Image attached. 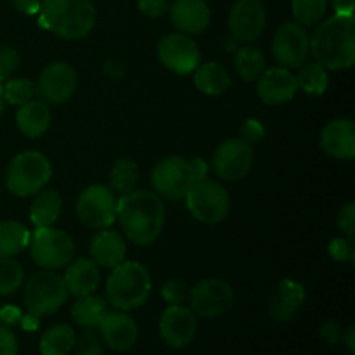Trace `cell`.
Here are the masks:
<instances>
[{
    "label": "cell",
    "mask_w": 355,
    "mask_h": 355,
    "mask_svg": "<svg viewBox=\"0 0 355 355\" xmlns=\"http://www.w3.org/2000/svg\"><path fill=\"white\" fill-rule=\"evenodd\" d=\"M321 338L324 340L329 345H336V343L342 340V326L336 321H326L324 324L321 326Z\"/></svg>",
    "instance_id": "f6af8a7d"
},
{
    "label": "cell",
    "mask_w": 355,
    "mask_h": 355,
    "mask_svg": "<svg viewBox=\"0 0 355 355\" xmlns=\"http://www.w3.org/2000/svg\"><path fill=\"white\" fill-rule=\"evenodd\" d=\"M38 23L64 40H80L96 24L92 0H42Z\"/></svg>",
    "instance_id": "3957f363"
},
{
    "label": "cell",
    "mask_w": 355,
    "mask_h": 355,
    "mask_svg": "<svg viewBox=\"0 0 355 355\" xmlns=\"http://www.w3.org/2000/svg\"><path fill=\"white\" fill-rule=\"evenodd\" d=\"M3 107H6V101H3V94H2V85H0V114L3 113Z\"/></svg>",
    "instance_id": "f5cc1de1"
},
{
    "label": "cell",
    "mask_w": 355,
    "mask_h": 355,
    "mask_svg": "<svg viewBox=\"0 0 355 355\" xmlns=\"http://www.w3.org/2000/svg\"><path fill=\"white\" fill-rule=\"evenodd\" d=\"M51 177L52 165L47 156L38 151H24L9 163L6 182L10 193L28 198L40 193Z\"/></svg>",
    "instance_id": "5b68a950"
},
{
    "label": "cell",
    "mask_w": 355,
    "mask_h": 355,
    "mask_svg": "<svg viewBox=\"0 0 355 355\" xmlns=\"http://www.w3.org/2000/svg\"><path fill=\"white\" fill-rule=\"evenodd\" d=\"M170 10V21L184 35H200L211 19L210 7L205 0H175Z\"/></svg>",
    "instance_id": "ffe728a7"
},
{
    "label": "cell",
    "mask_w": 355,
    "mask_h": 355,
    "mask_svg": "<svg viewBox=\"0 0 355 355\" xmlns=\"http://www.w3.org/2000/svg\"><path fill=\"white\" fill-rule=\"evenodd\" d=\"M158 59L175 75H189L201 64V52L196 42L184 33L165 35L158 42Z\"/></svg>",
    "instance_id": "7c38bea8"
},
{
    "label": "cell",
    "mask_w": 355,
    "mask_h": 355,
    "mask_svg": "<svg viewBox=\"0 0 355 355\" xmlns=\"http://www.w3.org/2000/svg\"><path fill=\"white\" fill-rule=\"evenodd\" d=\"M267 23L266 7L260 0H238L229 12V31L236 42H253Z\"/></svg>",
    "instance_id": "e0dca14e"
},
{
    "label": "cell",
    "mask_w": 355,
    "mask_h": 355,
    "mask_svg": "<svg viewBox=\"0 0 355 355\" xmlns=\"http://www.w3.org/2000/svg\"><path fill=\"white\" fill-rule=\"evenodd\" d=\"M97 328L103 345L114 352H128L137 343V322L127 312H107Z\"/></svg>",
    "instance_id": "ac0fdd59"
},
{
    "label": "cell",
    "mask_w": 355,
    "mask_h": 355,
    "mask_svg": "<svg viewBox=\"0 0 355 355\" xmlns=\"http://www.w3.org/2000/svg\"><path fill=\"white\" fill-rule=\"evenodd\" d=\"M336 14H345V16H354L355 0H331Z\"/></svg>",
    "instance_id": "681fc988"
},
{
    "label": "cell",
    "mask_w": 355,
    "mask_h": 355,
    "mask_svg": "<svg viewBox=\"0 0 355 355\" xmlns=\"http://www.w3.org/2000/svg\"><path fill=\"white\" fill-rule=\"evenodd\" d=\"M21 322H23V328L26 329V331H33V329H37V326H38V318L28 312V315H24L23 321Z\"/></svg>",
    "instance_id": "816d5d0a"
},
{
    "label": "cell",
    "mask_w": 355,
    "mask_h": 355,
    "mask_svg": "<svg viewBox=\"0 0 355 355\" xmlns=\"http://www.w3.org/2000/svg\"><path fill=\"white\" fill-rule=\"evenodd\" d=\"M342 342H343V345L347 347V350H349V354L354 355L355 354V328L354 326H349V328L342 333Z\"/></svg>",
    "instance_id": "f907efd6"
},
{
    "label": "cell",
    "mask_w": 355,
    "mask_h": 355,
    "mask_svg": "<svg viewBox=\"0 0 355 355\" xmlns=\"http://www.w3.org/2000/svg\"><path fill=\"white\" fill-rule=\"evenodd\" d=\"M24 270L12 259H0V297L14 293L23 284Z\"/></svg>",
    "instance_id": "d590c367"
},
{
    "label": "cell",
    "mask_w": 355,
    "mask_h": 355,
    "mask_svg": "<svg viewBox=\"0 0 355 355\" xmlns=\"http://www.w3.org/2000/svg\"><path fill=\"white\" fill-rule=\"evenodd\" d=\"M0 355H17V338L7 326H0Z\"/></svg>",
    "instance_id": "ee69618b"
},
{
    "label": "cell",
    "mask_w": 355,
    "mask_h": 355,
    "mask_svg": "<svg viewBox=\"0 0 355 355\" xmlns=\"http://www.w3.org/2000/svg\"><path fill=\"white\" fill-rule=\"evenodd\" d=\"M189 304L194 315L205 319L222 318L234 304V291L224 279L210 277L203 279L189 290Z\"/></svg>",
    "instance_id": "8fae6325"
},
{
    "label": "cell",
    "mask_w": 355,
    "mask_h": 355,
    "mask_svg": "<svg viewBox=\"0 0 355 355\" xmlns=\"http://www.w3.org/2000/svg\"><path fill=\"white\" fill-rule=\"evenodd\" d=\"M297 85L304 90L305 94L311 96H322L328 89V69L322 68L319 62H307L298 68L297 76Z\"/></svg>",
    "instance_id": "d6a6232c"
},
{
    "label": "cell",
    "mask_w": 355,
    "mask_h": 355,
    "mask_svg": "<svg viewBox=\"0 0 355 355\" xmlns=\"http://www.w3.org/2000/svg\"><path fill=\"white\" fill-rule=\"evenodd\" d=\"M52 121L51 107L42 99H31L26 104L19 106L16 113L17 128L23 135L30 139H37L49 130Z\"/></svg>",
    "instance_id": "d4e9b609"
},
{
    "label": "cell",
    "mask_w": 355,
    "mask_h": 355,
    "mask_svg": "<svg viewBox=\"0 0 355 355\" xmlns=\"http://www.w3.org/2000/svg\"><path fill=\"white\" fill-rule=\"evenodd\" d=\"M116 194L103 184H92L76 200V217L90 231H101L116 220Z\"/></svg>",
    "instance_id": "9c48e42d"
},
{
    "label": "cell",
    "mask_w": 355,
    "mask_h": 355,
    "mask_svg": "<svg viewBox=\"0 0 355 355\" xmlns=\"http://www.w3.org/2000/svg\"><path fill=\"white\" fill-rule=\"evenodd\" d=\"M139 180V168L135 165L134 159L120 158L114 162L113 168L110 172V189L114 194H125L132 193L135 189V184Z\"/></svg>",
    "instance_id": "1f68e13d"
},
{
    "label": "cell",
    "mask_w": 355,
    "mask_h": 355,
    "mask_svg": "<svg viewBox=\"0 0 355 355\" xmlns=\"http://www.w3.org/2000/svg\"><path fill=\"white\" fill-rule=\"evenodd\" d=\"M116 218L134 245L148 246L162 234L165 205L153 191H132L116 201Z\"/></svg>",
    "instance_id": "6da1fadb"
},
{
    "label": "cell",
    "mask_w": 355,
    "mask_h": 355,
    "mask_svg": "<svg viewBox=\"0 0 355 355\" xmlns=\"http://www.w3.org/2000/svg\"><path fill=\"white\" fill-rule=\"evenodd\" d=\"M234 68L243 80L255 82L267 69L266 55L262 54L260 49L252 47V45L239 47L234 54Z\"/></svg>",
    "instance_id": "4dcf8cb0"
},
{
    "label": "cell",
    "mask_w": 355,
    "mask_h": 355,
    "mask_svg": "<svg viewBox=\"0 0 355 355\" xmlns=\"http://www.w3.org/2000/svg\"><path fill=\"white\" fill-rule=\"evenodd\" d=\"M336 224H338L340 231L345 232L347 238H354V234H355V203L354 201H349L347 205H343L342 210L338 211Z\"/></svg>",
    "instance_id": "60d3db41"
},
{
    "label": "cell",
    "mask_w": 355,
    "mask_h": 355,
    "mask_svg": "<svg viewBox=\"0 0 355 355\" xmlns=\"http://www.w3.org/2000/svg\"><path fill=\"white\" fill-rule=\"evenodd\" d=\"M321 148L336 159L355 158V123L349 118L333 120L322 128Z\"/></svg>",
    "instance_id": "44dd1931"
},
{
    "label": "cell",
    "mask_w": 355,
    "mask_h": 355,
    "mask_svg": "<svg viewBox=\"0 0 355 355\" xmlns=\"http://www.w3.org/2000/svg\"><path fill=\"white\" fill-rule=\"evenodd\" d=\"M191 162V168H193V175H194V180H203L207 179L208 175V163L205 162V159L201 158H193L189 159Z\"/></svg>",
    "instance_id": "c3c4849f"
},
{
    "label": "cell",
    "mask_w": 355,
    "mask_h": 355,
    "mask_svg": "<svg viewBox=\"0 0 355 355\" xmlns=\"http://www.w3.org/2000/svg\"><path fill=\"white\" fill-rule=\"evenodd\" d=\"M90 257L92 262L97 267H104V269H114L125 262L127 257V245H125L123 238L118 234L116 231H107V229H101L99 232L92 236L90 239Z\"/></svg>",
    "instance_id": "603a6c76"
},
{
    "label": "cell",
    "mask_w": 355,
    "mask_h": 355,
    "mask_svg": "<svg viewBox=\"0 0 355 355\" xmlns=\"http://www.w3.org/2000/svg\"><path fill=\"white\" fill-rule=\"evenodd\" d=\"M30 255L37 266L47 270L62 269L75 259V243L64 231L37 227L30 234Z\"/></svg>",
    "instance_id": "52a82bcc"
},
{
    "label": "cell",
    "mask_w": 355,
    "mask_h": 355,
    "mask_svg": "<svg viewBox=\"0 0 355 355\" xmlns=\"http://www.w3.org/2000/svg\"><path fill=\"white\" fill-rule=\"evenodd\" d=\"M19 64V54L12 47H0V85L12 76Z\"/></svg>",
    "instance_id": "f35d334b"
},
{
    "label": "cell",
    "mask_w": 355,
    "mask_h": 355,
    "mask_svg": "<svg viewBox=\"0 0 355 355\" xmlns=\"http://www.w3.org/2000/svg\"><path fill=\"white\" fill-rule=\"evenodd\" d=\"M307 31L298 23H284L276 30L272 38V55L281 68L298 69L311 52Z\"/></svg>",
    "instance_id": "4fadbf2b"
},
{
    "label": "cell",
    "mask_w": 355,
    "mask_h": 355,
    "mask_svg": "<svg viewBox=\"0 0 355 355\" xmlns=\"http://www.w3.org/2000/svg\"><path fill=\"white\" fill-rule=\"evenodd\" d=\"M162 295L165 302H168L170 305H180L189 298V288H187L184 281L170 279L163 284Z\"/></svg>",
    "instance_id": "74e56055"
},
{
    "label": "cell",
    "mask_w": 355,
    "mask_h": 355,
    "mask_svg": "<svg viewBox=\"0 0 355 355\" xmlns=\"http://www.w3.org/2000/svg\"><path fill=\"white\" fill-rule=\"evenodd\" d=\"M266 135V128L255 118H250L245 123L241 125V139L246 141L248 144H255V142H260Z\"/></svg>",
    "instance_id": "b9f144b4"
},
{
    "label": "cell",
    "mask_w": 355,
    "mask_h": 355,
    "mask_svg": "<svg viewBox=\"0 0 355 355\" xmlns=\"http://www.w3.org/2000/svg\"><path fill=\"white\" fill-rule=\"evenodd\" d=\"M12 3V7L19 12L28 14V16H35L40 10L42 0H9Z\"/></svg>",
    "instance_id": "bcb514c9"
},
{
    "label": "cell",
    "mask_w": 355,
    "mask_h": 355,
    "mask_svg": "<svg viewBox=\"0 0 355 355\" xmlns=\"http://www.w3.org/2000/svg\"><path fill=\"white\" fill-rule=\"evenodd\" d=\"M73 350H75V355H104L103 342L92 329L80 336L78 342H75Z\"/></svg>",
    "instance_id": "8d00e7d4"
},
{
    "label": "cell",
    "mask_w": 355,
    "mask_h": 355,
    "mask_svg": "<svg viewBox=\"0 0 355 355\" xmlns=\"http://www.w3.org/2000/svg\"><path fill=\"white\" fill-rule=\"evenodd\" d=\"M309 45L324 69H350L355 64V17L333 14L315 28Z\"/></svg>",
    "instance_id": "7a4b0ae2"
},
{
    "label": "cell",
    "mask_w": 355,
    "mask_h": 355,
    "mask_svg": "<svg viewBox=\"0 0 355 355\" xmlns=\"http://www.w3.org/2000/svg\"><path fill=\"white\" fill-rule=\"evenodd\" d=\"M329 255L336 262H352L355 257V248L352 238H336L329 243Z\"/></svg>",
    "instance_id": "ab89813d"
},
{
    "label": "cell",
    "mask_w": 355,
    "mask_h": 355,
    "mask_svg": "<svg viewBox=\"0 0 355 355\" xmlns=\"http://www.w3.org/2000/svg\"><path fill=\"white\" fill-rule=\"evenodd\" d=\"M76 342L75 329L69 324H54L42 335L40 354L42 355H68Z\"/></svg>",
    "instance_id": "f546056e"
},
{
    "label": "cell",
    "mask_w": 355,
    "mask_h": 355,
    "mask_svg": "<svg viewBox=\"0 0 355 355\" xmlns=\"http://www.w3.org/2000/svg\"><path fill=\"white\" fill-rule=\"evenodd\" d=\"M194 85L205 96L218 97L227 92L232 85V78L220 62H203L194 69Z\"/></svg>",
    "instance_id": "484cf974"
},
{
    "label": "cell",
    "mask_w": 355,
    "mask_h": 355,
    "mask_svg": "<svg viewBox=\"0 0 355 355\" xmlns=\"http://www.w3.org/2000/svg\"><path fill=\"white\" fill-rule=\"evenodd\" d=\"M62 211V200L55 191H40L30 207V220L35 227H51Z\"/></svg>",
    "instance_id": "4316f807"
},
{
    "label": "cell",
    "mask_w": 355,
    "mask_h": 355,
    "mask_svg": "<svg viewBox=\"0 0 355 355\" xmlns=\"http://www.w3.org/2000/svg\"><path fill=\"white\" fill-rule=\"evenodd\" d=\"M151 276L139 262H121L111 269L106 281V300L116 311L130 312L148 302L151 295Z\"/></svg>",
    "instance_id": "277c9868"
},
{
    "label": "cell",
    "mask_w": 355,
    "mask_h": 355,
    "mask_svg": "<svg viewBox=\"0 0 355 355\" xmlns=\"http://www.w3.org/2000/svg\"><path fill=\"white\" fill-rule=\"evenodd\" d=\"M252 144L239 139H227L217 148L214 155V172L227 182L245 179L253 166Z\"/></svg>",
    "instance_id": "5bb4252c"
},
{
    "label": "cell",
    "mask_w": 355,
    "mask_h": 355,
    "mask_svg": "<svg viewBox=\"0 0 355 355\" xmlns=\"http://www.w3.org/2000/svg\"><path fill=\"white\" fill-rule=\"evenodd\" d=\"M159 336L170 349H184L196 336V315L191 309L180 305H168L159 318Z\"/></svg>",
    "instance_id": "2e32d148"
},
{
    "label": "cell",
    "mask_w": 355,
    "mask_h": 355,
    "mask_svg": "<svg viewBox=\"0 0 355 355\" xmlns=\"http://www.w3.org/2000/svg\"><path fill=\"white\" fill-rule=\"evenodd\" d=\"M30 243V231L21 222H0V259L19 255Z\"/></svg>",
    "instance_id": "f1b7e54d"
},
{
    "label": "cell",
    "mask_w": 355,
    "mask_h": 355,
    "mask_svg": "<svg viewBox=\"0 0 355 355\" xmlns=\"http://www.w3.org/2000/svg\"><path fill=\"white\" fill-rule=\"evenodd\" d=\"M64 284L68 288V293L75 298L85 297L94 293L101 283L99 267L89 259H73L66 266Z\"/></svg>",
    "instance_id": "cb8c5ba5"
},
{
    "label": "cell",
    "mask_w": 355,
    "mask_h": 355,
    "mask_svg": "<svg viewBox=\"0 0 355 355\" xmlns=\"http://www.w3.org/2000/svg\"><path fill=\"white\" fill-rule=\"evenodd\" d=\"M107 314V304L99 295H85V297L76 298L71 307V318L75 324L80 328L94 329L101 324L104 315Z\"/></svg>",
    "instance_id": "83f0119b"
},
{
    "label": "cell",
    "mask_w": 355,
    "mask_h": 355,
    "mask_svg": "<svg viewBox=\"0 0 355 355\" xmlns=\"http://www.w3.org/2000/svg\"><path fill=\"white\" fill-rule=\"evenodd\" d=\"M196 182L193 175L189 159L182 156H168L155 165L151 172V184L159 198L170 201H180L186 198L193 184Z\"/></svg>",
    "instance_id": "30bf717a"
},
{
    "label": "cell",
    "mask_w": 355,
    "mask_h": 355,
    "mask_svg": "<svg viewBox=\"0 0 355 355\" xmlns=\"http://www.w3.org/2000/svg\"><path fill=\"white\" fill-rule=\"evenodd\" d=\"M187 210L198 222L203 224H218L229 214V194L224 186L211 179L198 180L186 194Z\"/></svg>",
    "instance_id": "ba28073f"
},
{
    "label": "cell",
    "mask_w": 355,
    "mask_h": 355,
    "mask_svg": "<svg viewBox=\"0 0 355 355\" xmlns=\"http://www.w3.org/2000/svg\"><path fill=\"white\" fill-rule=\"evenodd\" d=\"M139 9L148 17H162L168 10V0H137Z\"/></svg>",
    "instance_id": "7bdbcfd3"
},
{
    "label": "cell",
    "mask_w": 355,
    "mask_h": 355,
    "mask_svg": "<svg viewBox=\"0 0 355 355\" xmlns=\"http://www.w3.org/2000/svg\"><path fill=\"white\" fill-rule=\"evenodd\" d=\"M78 87V75L75 68L64 61H55L45 66L37 83V92L42 101L51 104H62L75 94Z\"/></svg>",
    "instance_id": "9a60e30c"
},
{
    "label": "cell",
    "mask_w": 355,
    "mask_h": 355,
    "mask_svg": "<svg viewBox=\"0 0 355 355\" xmlns=\"http://www.w3.org/2000/svg\"><path fill=\"white\" fill-rule=\"evenodd\" d=\"M328 0H291V12L302 26H314L324 17Z\"/></svg>",
    "instance_id": "836d02e7"
},
{
    "label": "cell",
    "mask_w": 355,
    "mask_h": 355,
    "mask_svg": "<svg viewBox=\"0 0 355 355\" xmlns=\"http://www.w3.org/2000/svg\"><path fill=\"white\" fill-rule=\"evenodd\" d=\"M3 101L12 106H23L28 101L33 99L37 94V85L28 78H14L7 80L2 85Z\"/></svg>",
    "instance_id": "e575fe53"
},
{
    "label": "cell",
    "mask_w": 355,
    "mask_h": 355,
    "mask_svg": "<svg viewBox=\"0 0 355 355\" xmlns=\"http://www.w3.org/2000/svg\"><path fill=\"white\" fill-rule=\"evenodd\" d=\"M297 90L298 85L295 75L286 68H269L259 76L257 92L260 99L269 106L290 103Z\"/></svg>",
    "instance_id": "d6986e66"
},
{
    "label": "cell",
    "mask_w": 355,
    "mask_h": 355,
    "mask_svg": "<svg viewBox=\"0 0 355 355\" xmlns=\"http://www.w3.org/2000/svg\"><path fill=\"white\" fill-rule=\"evenodd\" d=\"M305 302L304 284L293 279H283L274 288L269 304V314L274 321L288 322L297 315Z\"/></svg>",
    "instance_id": "7402d4cb"
},
{
    "label": "cell",
    "mask_w": 355,
    "mask_h": 355,
    "mask_svg": "<svg viewBox=\"0 0 355 355\" xmlns=\"http://www.w3.org/2000/svg\"><path fill=\"white\" fill-rule=\"evenodd\" d=\"M104 73H106L110 78L120 80L121 76L125 75V64L121 61H118V59H111V61H107L106 64H104Z\"/></svg>",
    "instance_id": "7dc6e473"
},
{
    "label": "cell",
    "mask_w": 355,
    "mask_h": 355,
    "mask_svg": "<svg viewBox=\"0 0 355 355\" xmlns=\"http://www.w3.org/2000/svg\"><path fill=\"white\" fill-rule=\"evenodd\" d=\"M69 293L64 279L52 270H40L26 281L24 305L37 318L58 312L68 302Z\"/></svg>",
    "instance_id": "8992f818"
}]
</instances>
